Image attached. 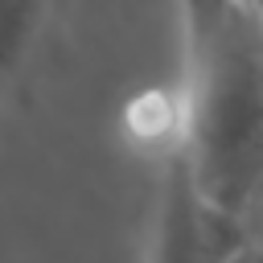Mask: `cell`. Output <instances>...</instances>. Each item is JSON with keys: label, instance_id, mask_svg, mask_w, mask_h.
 Wrapping results in <instances>:
<instances>
[{"label": "cell", "instance_id": "obj_3", "mask_svg": "<svg viewBox=\"0 0 263 263\" xmlns=\"http://www.w3.org/2000/svg\"><path fill=\"white\" fill-rule=\"evenodd\" d=\"M238 222H242V242H251V247H259V251H263V177H259L255 193L247 197V205H242Z\"/></svg>", "mask_w": 263, "mask_h": 263}, {"label": "cell", "instance_id": "obj_1", "mask_svg": "<svg viewBox=\"0 0 263 263\" xmlns=\"http://www.w3.org/2000/svg\"><path fill=\"white\" fill-rule=\"evenodd\" d=\"M181 152L205 201L238 218L263 177V16L247 0H181Z\"/></svg>", "mask_w": 263, "mask_h": 263}, {"label": "cell", "instance_id": "obj_2", "mask_svg": "<svg viewBox=\"0 0 263 263\" xmlns=\"http://www.w3.org/2000/svg\"><path fill=\"white\" fill-rule=\"evenodd\" d=\"M41 12H45V0H0V78L25 62L29 41L41 25Z\"/></svg>", "mask_w": 263, "mask_h": 263}, {"label": "cell", "instance_id": "obj_4", "mask_svg": "<svg viewBox=\"0 0 263 263\" xmlns=\"http://www.w3.org/2000/svg\"><path fill=\"white\" fill-rule=\"evenodd\" d=\"M247 4H251V8H255V12L263 16V0H247Z\"/></svg>", "mask_w": 263, "mask_h": 263}]
</instances>
